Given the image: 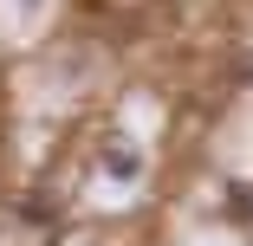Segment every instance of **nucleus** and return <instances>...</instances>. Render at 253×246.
<instances>
[{"label": "nucleus", "instance_id": "f257e3e1", "mask_svg": "<svg viewBox=\"0 0 253 246\" xmlns=\"http://www.w3.org/2000/svg\"><path fill=\"white\" fill-rule=\"evenodd\" d=\"M104 169H111V175H124V181H130V175H136V156H130V149H111V156H104Z\"/></svg>", "mask_w": 253, "mask_h": 246}]
</instances>
